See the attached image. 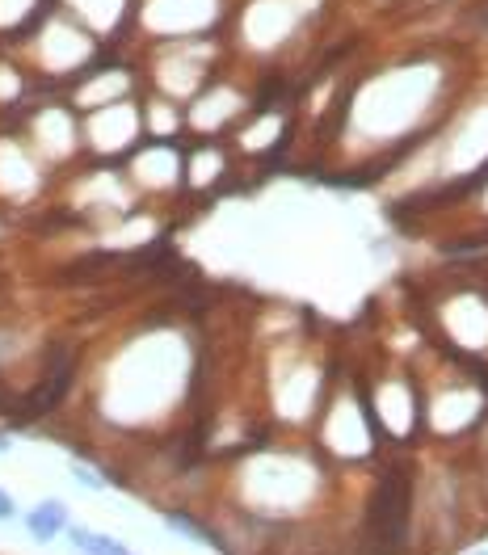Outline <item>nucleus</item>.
I'll return each mask as SVG.
<instances>
[{"instance_id": "423d86ee", "label": "nucleus", "mask_w": 488, "mask_h": 555, "mask_svg": "<svg viewBox=\"0 0 488 555\" xmlns=\"http://www.w3.org/2000/svg\"><path fill=\"white\" fill-rule=\"evenodd\" d=\"M5 518H13V497H9V492H0V522H5Z\"/></svg>"}, {"instance_id": "20e7f679", "label": "nucleus", "mask_w": 488, "mask_h": 555, "mask_svg": "<svg viewBox=\"0 0 488 555\" xmlns=\"http://www.w3.org/2000/svg\"><path fill=\"white\" fill-rule=\"evenodd\" d=\"M72 543L85 551V555H131L122 543H114V539H106V534H93V530H72Z\"/></svg>"}, {"instance_id": "7ed1b4c3", "label": "nucleus", "mask_w": 488, "mask_h": 555, "mask_svg": "<svg viewBox=\"0 0 488 555\" xmlns=\"http://www.w3.org/2000/svg\"><path fill=\"white\" fill-rule=\"evenodd\" d=\"M26 526H30L34 539H43V543H47V539H55V534L68 526V509L59 505V501H43V505H38V509L30 513V518H26Z\"/></svg>"}, {"instance_id": "39448f33", "label": "nucleus", "mask_w": 488, "mask_h": 555, "mask_svg": "<svg viewBox=\"0 0 488 555\" xmlns=\"http://www.w3.org/2000/svg\"><path fill=\"white\" fill-rule=\"evenodd\" d=\"M169 526L181 530V534H190V539H198V543H207V547H219L215 534H211L207 526H202V522H194L190 513H169Z\"/></svg>"}, {"instance_id": "f03ea898", "label": "nucleus", "mask_w": 488, "mask_h": 555, "mask_svg": "<svg viewBox=\"0 0 488 555\" xmlns=\"http://www.w3.org/2000/svg\"><path fill=\"white\" fill-rule=\"evenodd\" d=\"M68 383H72V358H68V354H55V362H51V370H47L43 387H38V392H30V396L22 400V413H26V417H43V413H51V408L59 404V396L68 392Z\"/></svg>"}, {"instance_id": "f257e3e1", "label": "nucleus", "mask_w": 488, "mask_h": 555, "mask_svg": "<svg viewBox=\"0 0 488 555\" xmlns=\"http://www.w3.org/2000/svg\"><path fill=\"white\" fill-rule=\"evenodd\" d=\"M409 505H413V484L404 471H392L383 476L375 488V501H371V526H375V539L379 547L396 551L409 534Z\"/></svg>"}, {"instance_id": "6e6552de", "label": "nucleus", "mask_w": 488, "mask_h": 555, "mask_svg": "<svg viewBox=\"0 0 488 555\" xmlns=\"http://www.w3.org/2000/svg\"><path fill=\"white\" fill-rule=\"evenodd\" d=\"M5 446H9V442H5V438H0V450H5Z\"/></svg>"}, {"instance_id": "0eeeda50", "label": "nucleus", "mask_w": 488, "mask_h": 555, "mask_svg": "<svg viewBox=\"0 0 488 555\" xmlns=\"http://www.w3.org/2000/svg\"><path fill=\"white\" fill-rule=\"evenodd\" d=\"M76 476H80V484H89V488H101V480L93 476V471H85V467H76Z\"/></svg>"}]
</instances>
